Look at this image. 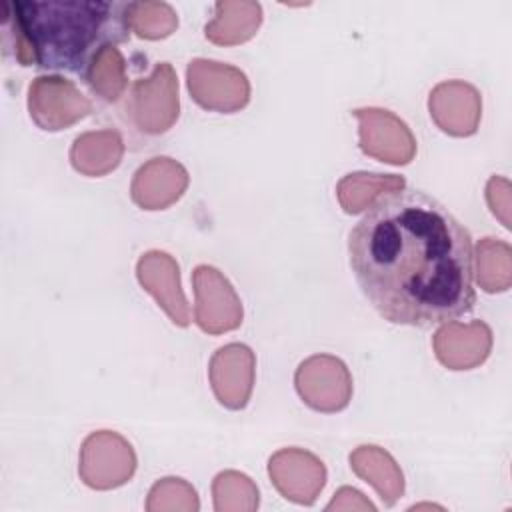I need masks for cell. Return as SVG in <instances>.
<instances>
[{
    "instance_id": "5b68a950",
    "label": "cell",
    "mask_w": 512,
    "mask_h": 512,
    "mask_svg": "<svg viewBox=\"0 0 512 512\" xmlns=\"http://www.w3.org/2000/svg\"><path fill=\"white\" fill-rule=\"evenodd\" d=\"M136 470V454L126 438L116 432H92L80 450V478L86 486L108 490L122 486Z\"/></svg>"
},
{
    "instance_id": "4fadbf2b",
    "label": "cell",
    "mask_w": 512,
    "mask_h": 512,
    "mask_svg": "<svg viewBox=\"0 0 512 512\" xmlns=\"http://www.w3.org/2000/svg\"><path fill=\"white\" fill-rule=\"evenodd\" d=\"M428 108L440 130L452 136H470L478 128L482 100L472 84L462 80H446L434 86L430 92Z\"/></svg>"
},
{
    "instance_id": "2e32d148",
    "label": "cell",
    "mask_w": 512,
    "mask_h": 512,
    "mask_svg": "<svg viewBox=\"0 0 512 512\" xmlns=\"http://www.w3.org/2000/svg\"><path fill=\"white\" fill-rule=\"evenodd\" d=\"M350 468L380 494L386 506H394L404 494V476L396 460L380 446L364 444L350 454Z\"/></svg>"
},
{
    "instance_id": "ffe728a7",
    "label": "cell",
    "mask_w": 512,
    "mask_h": 512,
    "mask_svg": "<svg viewBox=\"0 0 512 512\" xmlns=\"http://www.w3.org/2000/svg\"><path fill=\"white\" fill-rule=\"evenodd\" d=\"M476 280L484 292H504L512 282V250L498 238H482L476 246Z\"/></svg>"
},
{
    "instance_id": "9c48e42d",
    "label": "cell",
    "mask_w": 512,
    "mask_h": 512,
    "mask_svg": "<svg viewBox=\"0 0 512 512\" xmlns=\"http://www.w3.org/2000/svg\"><path fill=\"white\" fill-rule=\"evenodd\" d=\"M28 110L42 130H62L90 114V100L60 76H40L30 84Z\"/></svg>"
},
{
    "instance_id": "603a6c76",
    "label": "cell",
    "mask_w": 512,
    "mask_h": 512,
    "mask_svg": "<svg viewBox=\"0 0 512 512\" xmlns=\"http://www.w3.org/2000/svg\"><path fill=\"white\" fill-rule=\"evenodd\" d=\"M214 508L222 510H254L258 508V490L246 474L226 470L212 482Z\"/></svg>"
},
{
    "instance_id": "e0dca14e",
    "label": "cell",
    "mask_w": 512,
    "mask_h": 512,
    "mask_svg": "<svg viewBox=\"0 0 512 512\" xmlns=\"http://www.w3.org/2000/svg\"><path fill=\"white\" fill-rule=\"evenodd\" d=\"M214 12V20L206 24L204 32L210 42L222 46L250 40L262 22V6L258 2L220 0L214 4Z\"/></svg>"
},
{
    "instance_id": "ac0fdd59",
    "label": "cell",
    "mask_w": 512,
    "mask_h": 512,
    "mask_svg": "<svg viewBox=\"0 0 512 512\" xmlns=\"http://www.w3.org/2000/svg\"><path fill=\"white\" fill-rule=\"evenodd\" d=\"M124 154L122 138L116 130L80 134L70 148L72 166L86 176H102L114 170Z\"/></svg>"
},
{
    "instance_id": "8fae6325",
    "label": "cell",
    "mask_w": 512,
    "mask_h": 512,
    "mask_svg": "<svg viewBox=\"0 0 512 512\" xmlns=\"http://www.w3.org/2000/svg\"><path fill=\"white\" fill-rule=\"evenodd\" d=\"M254 352L240 342L218 348L210 360L208 376L218 402L230 410L248 404L254 386Z\"/></svg>"
},
{
    "instance_id": "8992f818",
    "label": "cell",
    "mask_w": 512,
    "mask_h": 512,
    "mask_svg": "<svg viewBox=\"0 0 512 512\" xmlns=\"http://www.w3.org/2000/svg\"><path fill=\"white\" fill-rule=\"evenodd\" d=\"M300 398L318 412H338L352 398V376L346 364L330 354H314L294 374Z\"/></svg>"
},
{
    "instance_id": "44dd1931",
    "label": "cell",
    "mask_w": 512,
    "mask_h": 512,
    "mask_svg": "<svg viewBox=\"0 0 512 512\" xmlns=\"http://www.w3.org/2000/svg\"><path fill=\"white\" fill-rule=\"evenodd\" d=\"M86 82L92 92L106 102H114L122 96L126 90V60L116 46H106L96 54L86 74Z\"/></svg>"
},
{
    "instance_id": "9a60e30c",
    "label": "cell",
    "mask_w": 512,
    "mask_h": 512,
    "mask_svg": "<svg viewBox=\"0 0 512 512\" xmlns=\"http://www.w3.org/2000/svg\"><path fill=\"white\" fill-rule=\"evenodd\" d=\"M186 186V168L168 156H156L136 170L130 196L144 210H162L174 204L184 194Z\"/></svg>"
},
{
    "instance_id": "5bb4252c",
    "label": "cell",
    "mask_w": 512,
    "mask_h": 512,
    "mask_svg": "<svg viewBox=\"0 0 512 512\" xmlns=\"http://www.w3.org/2000/svg\"><path fill=\"white\" fill-rule=\"evenodd\" d=\"M136 276L144 290H148L156 298L158 306L164 308L174 324H190L188 302L180 286V270L170 254L160 250H150L142 254L136 264Z\"/></svg>"
},
{
    "instance_id": "30bf717a",
    "label": "cell",
    "mask_w": 512,
    "mask_h": 512,
    "mask_svg": "<svg viewBox=\"0 0 512 512\" xmlns=\"http://www.w3.org/2000/svg\"><path fill=\"white\" fill-rule=\"evenodd\" d=\"M268 474L276 490L296 504H312L326 482V468L312 452L282 448L268 460Z\"/></svg>"
},
{
    "instance_id": "d6986e66",
    "label": "cell",
    "mask_w": 512,
    "mask_h": 512,
    "mask_svg": "<svg viewBox=\"0 0 512 512\" xmlns=\"http://www.w3.org/2000/svg\"><path fill=\"white\" fill-rule=\"evenodd\" d=\"M404 178L396 174H376V172H352L346 174L338 186L336 196L346 214H358L366 210L382 194L404 188Z\"/></svg>"
},
{
    "instance_id": "7402d4cb",
    "label": "cell",
    "mask_w": 512,
    "mask_h": 512,
    "mask_svg": "<svg viewBox=\"0 0 512 512\" xmlns=\"http://www.w3.org/2000/svg\"><path fill=\"white\" fill-rule=\"evenodd\" d=\"M126 20L132 32L146 40L170 36L178 26L176 10L166 2H128Z\"/></svg>"
},
{
    "instance_id": "52a82bcc",
    "label": "cell",
    "mask_w": 512,
    "mask_h": 512,
    "mask_svg": "<svg viewBox=\"0 0 512 512\" xmlns=\"http://www.w3.org/2000/svg\"><path fill=\"white\" fill-rule=\"evenodd\" d=\"M194 286V320L208 334L234 330L242 322V304L232 284L220 270L200 264L192 272Z\"/></svg>"
},
{
    "instance_id": "7c38bea8",
    "label": "cell",
    "mask_w": 512,
    "mask_h": 512,
    "mask_svg": "<svg viewBox=\"0 0 512 512\" xmlns=\"http://www.w3.org/2000/svg\"><path fill=\"white\" fill-rule=\"evenodd\" d=\"M436 358L450 370L480 366L492 348V330L486 322H444L432 340Z\"/></svg>"
},
{
    "instance_id": "277c9868",
    "label": "cell",
    "mask_w": 512,
    "mask_h": 512,
    "mask_svg": "<svg viewBox=\"0 0 512 512\" xmlns=\"http://www.w3.org/2000/svg\"><path fill=\"white\" fill-rule=\"evenodd\" d=\"M188 90L206 110L236 112L250 100V82L246 74L230 64L194 58L186 68Z\"/></svg>"
},
{
    "instance_id": "6da1fadb",
    "label": "cell",
    "mask_w": 512,
    "mask_h": 512,
    "mask_svg": "<svg viewBox=\"0 0 512 512\" xmlns=\"http://www.w3.org/2000/svg\"><path fill=\"white\" fill-rule=\"evenodd\" d=\"M348 254L360 290L392 324H444L476 300L470 232L416 188L374 200L350 230Z\"/></svg>"
},
{
    "instance_id": "7a4b0ae2",
    "label": "cell",
    "mask_w": 512,
    "mask_h": 512,
    "mask_svg": "<svg viewBox=\"0 0 512 512\" xmlns=\"http://www.w3.org/2000/svg\"><path fill=\"white\" fill-rule=\"evenodd\" d=\"M128 2L22 0L4 4V30L22 66L82 76L106 46L130 38Z\"/></svg>"
},
{
    "instance_id": "3957f363",
    "label": "cell",
    "mask_w": 512,
    "mask_h": 512,
    "mask_svg": "<svg viewBox=\"0 0 512 512\" xmlns=\"http://www.w3.org/2000/svg\"><path fill=\"white\" fill-rule=\"evenodd\" d=\"M178 78L170 62H158L148 78L132 84L126 114L144 134H162L178 118Z\"/></svg>"
},
{
    "instance_id": "cb8c5ba5",
    "label": "cell",
    "mask_w": 512,
    "mask_h": 512,
    "mask_svg": "<svg viewBox=\"0 0 512 512\" xmlns=\"http://www.w3.org/2000/svg\"><path fill=\"white\" fill-rule=\"evenodd\" d=\"M486 200L488 206L492 210L494 216L500 218V222L510 228V218H508V210H510V184L506 178L502 176H492L488 180L486 186Z\"/></svg>"
},
{
    "instance_id": "ba28073f",
    "label": "cell",
    "mask_w": 512,
    "mask_h": 512,
    "mask_svg": "<svg viewBox=\"0 0 512 512\" xmlns=\"http://www.w3.org/2000/svg\"><path fill=\"white\" fill-rule=\"evenodd\" d=\"M360 148L364 154L394 166L408 164L416 154V140L408 124L384 108H356Z\"/></svg>"
}]
</instances>
